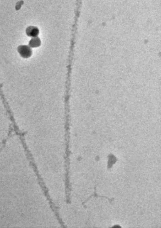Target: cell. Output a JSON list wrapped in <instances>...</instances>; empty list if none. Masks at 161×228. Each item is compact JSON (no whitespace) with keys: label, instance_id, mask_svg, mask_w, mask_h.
Here are the masks:
<instances>
[{"label":"cell","instance_id":"obj_1","mask_svg":"<svg viewBox=\"0 0 161 228\" xmlns=\"http://www.w3.org/2000/svg\"><path fill=\"white\" fill-rule=\"evenodd\" d=\"M18 51L21 56L24 58H28L32 54L31 48L29 46H20L18 48Z\"/></svg>","mask_w":161,"mask_h":228},{"label":"cell","instance_id":"obj_3","mask_svg":"<svg viewBox=\"0 0 161 228\" xmlns=\"http://www.w3.org/2000/svg\"><path fill=\"white\" fill-rule=\"evenodd\" d=\"M40 39L38 38L34 37L32 38L29 42V46L31 48H36L39 46L40 45Z\"/></svg>","mask_w":161,"mask_h":228},{"label":"cell","instance_id":"obj_2","mask_svg":"<svg viewBox=\"0 0 161 228\" xmlns=\"http://www.w3.org/2000/svg\"><path fill=\"white\" fill-rule=\"evenodd\" d=\"M27 34L31 38L36 37L39 33V30L36 27L29 26L27 28L26 30Z\"/></svg>","mask_w":161,"mask_h":228}]
</instances>
